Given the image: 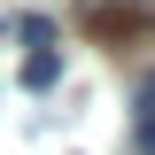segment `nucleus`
Here are the masks:
<instances>
[{
  "mask_svg": "<svg viewBox=\"0 0 155 155\" xmlns=\"http://www.w3.org/2000/svg\"><path fill=\"white\" fill-rule=\"evenodd\" d=\"M54 78H62V54H54V47H39V54L23 62V85H31V93H47Z\"/></svg>",
  "mask_w": 155,
  "mask_h": 155,
  "instance_id": "nucleus-3",
  "label": "nucleus"
},
{
  "mask_svg": "<svg viewBox=\"0 0 155 155\" xmlns=\"http://www.w3.org/2000/svg\"><path fill=\"white\" fill-rule=\"evenodd\" d=\"M78 23L93 39H132L140 23H155V16H147V0H78Z\"/></svg>",
  "mask_w": 155,
  "mask_h": 155,
  "instance_id": "nucleus-1",
  "label": "nucleus"
},
{
  "mask_svg": "<svg viewBox=\"0 0 155 155\" xmlns=\"http://www.w3.org/2000/svg\"><path fill=\"white\" fill-rule=\"evenodd\" d=\"M132 140H140V155H155V70L140 78V93H132Z\"/></svg>",
  "mask_w": 155,
  "mask_h": 155,
  "instance_id": "nucleus-2",
  "label": "nucleus"
},
{
  "mask_svg": "<svg viewBox=\"0 0 155 155\" xmlns=\"http://www.w3.org/2000/svg\"><path fill=\"white\" fill-rule=\"evenodd\" d=\"M16 39H23V47H54V23H47V16H23Z\"/></svg>",
  "mask_w": 155,
  "mask_h": 155,
  "instance_id": "nucleus-4",
  "label": "nucleus"
}]
</instances>
